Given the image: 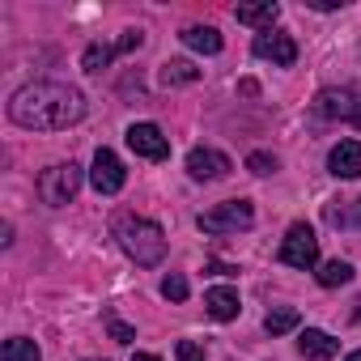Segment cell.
<instances>
[{"instance_id": "1", "label": "cell", "mask_w": 361, "mask_h": 361, "mask_svg": "<svg viewBox=\"0 0 361 361\" xmlns=\"http://www.w3.org/2000/svg\"><path fill=\"white\" fill-rule=\"evenodd\" d=\"M9 119L30 132H60L85 119V94L64 81H35L9 98Z\"/></svg>"}, {"instance_id": "2", "label": "cell", "mask_w": 361, "mask_h": 361, "mask_svg": "<svg viewBox=\"0 0 361 361\" xmlns=\"http://www.w3.org/2000/svg\"><path fill=\"white\" fill-rule=\"evenodd\" d=\"M115 238H119V247H123L140 268H153V264L166 259V234H161V226L149 221V217L119 213V217H115Z\"/></svg>"}, {"instance_id": "3", "label": "cell", "mask_w": 361, "mask_h": 361, "mask_svg": "<svg viewBox=\"0 0 361 361\" xmlns=\"http://www.w3.org/2000/svg\"><path fill=\"white\" fill-rule=\"evenodd\" d=\"M196 226L204 234H238V230H251L255 226V209H251V200H226V204L200 213Z\"/></svg>"}, {"instance_id": "4", "label": "cell", "mask_w": 361, "mask_h": 361, "mask_svg": "<svg viewBox=\"0 0 361 361\" xmlns=\"http://www.w3.org/2000/svg\"><path fill=\"white\" fill-rule=\"evenodd\" d=\"M77 188H81V166H73V161H60V166L43 170V178H39V196H43V204H51V209L68 204V200L77 196Z\"/></svg>"}, {"instance_id": "5", "label": "cell", "mask_w": 361, "mask_h": 361, "mask_svg": "<svg viewBox=\"0 0 361 361\" xmlns=\"http://www.w3.org/2000/svg\"><path fill=\"white\" fill-rule=\"evenodd\" d=\"M281 264H289V268H298V272H310L314 264H319V238H314V230L310 226H289V234H285V243H281Z\"/></svg>"}, {"instance_id": "6", "label": "cell", "mask_w": 361, "mask_h": 361, "mask_svg": "<svg viewBox=\"0 0 361 361\" xmlns=\"http://www.w3.org/2000/svg\"><path fill=\"white\" fill-rule=\"evenodd\" d=\"M90 183H94V192H98V196H115V192H123V183H128V170H123V161H119L111 149H98V153H94Z\"/></svg>"}, {"instance_id": "7", "label": "cell", "mask_w": 361, "mask_h": 361, "mask_svg": "<svg viewBox=\"0 0 361 361\" xmlns=\"http://www.w3.org/2000/svg\"><path fill=\"white\" fill-rule=\"evenodd\" d=\"M128 149L145 161H166L170 157V140L161 136L157 123H132L128 128Z\"/></svg>"}, {"instance_id": "8", "label": "cell", "mask_w": 361, "mask_h": 361, "mask_svg": "<svg viewBox=\"0 0 361 361\" xmlns=\"http://www.w3.org/2000/svg\"><path fill=\"white\" fill-rule=\"evenodd\" d=\"M234 166H230V157L226 153H217V149H192L188 153V174L192 178H200V183H213V178H226Z\"/></svg>"}, {"instance_id": "9", "label": "cell", "mask_w": 361, "mask_h": 361, "mask_svg": "<svg viewBox=\"0 0 361 361\" xmlns=\"http://www.w3.org/2000/svg\"><path fill=\"white\" fill-rule=\"evenodd\" d=\"M255 56H259V60H272V64H281V68H289V64L298 60V43H293L289 35L264 30V35H255Z\"/></svg>"}, {"instance_id": "10", "label": "cell", "mask_w": 361, "mask_h": 361, "mask_svg": "<svg viewBox=\"0 0 361 361\" xmlns=\"http://www.w3.org/2000/svg\"><path fill=\"white\" fill-rule=\"evenodd\" d=\"M327 170L336 178H361V140H340L327 153Z\"/></svg>"}, {"instance_id": "11", "label": "cell", "mask_w": 361, "mask_h": 361, "mask_svg": "<svg viewBox=\"0 0 361 361\" xmlns=\"http://www.w3.org/2000/svg\"><path fill=\"white\" fill-rule=\"evenodd\" d=\"M357 102H361V98H357L353 90H323L314 106H319V115H323V119H353Z\"/></svg>"}, {"instance_id": "12", "label": "cell", "mask_w": 361, "mask_h": 361, "mask_svg": "<svg viewBox=\"0 0 361 361\" xmlns=\"http://www.w3.org/2000/svg\"><path fill=\"white\" fill-rule=\"evenodd\" d=\"M298 353L310 357V361H331V357L340 353V340H331V336L319 331V327H306V331L298 336Z\"/></svg>"}, {"instance_id": "13", "label": "cell", "mask_w": 361, "mask_h": 361, "mask_svg": "<svg viewBox=\"0 0 361 361\" xmlns=\"http://www.w3.org/2000/svg\"><path fill=\"white\" fill-rule=\"evenodd\" d=\"M204 310L217 319V323H230V319H238V293L230 289V285H217V289H209L204 293Z\"/></svg>"}, {"instance_id": "14", "label": "cell", "mask_w": 361, "mask_h": 361, "mask_svg": "<svg viewBox=\"0 0 361 361\" xmlns=\"http://www.w3.org/2000/svg\"><path fill=\"white\" fill-rule=\"evenodd\" d=\"M157 81L170 90V85H196L200 81V68L192 64V60H166L161 64V73H157Z\"/></svg>"}, {"instance_id": "15", "label": "cell", "mask_w": 361, "mask_h": 361, "mask_svg": "<svg viewBox=\"0 0 361 361\" xmlns=\"http://www.w3.org/2000/svg\"><path fill=\"white\" fill-rule=\"evenodd\" d=\"M234 18H238L243 26H268V30H272V22L281 18V5H272V0H268V5H238Z\"/></svg>"}, {"instance_id": "16", "label": "cell", "mask_w": 361, "mask_h": 361, "mask_svg": "<svg viewBox=\"0 0 361 361\" xmlns=\"http://www.w3.org/2000/svg\"><path fill=\"white\" fill-rule=\"evenodd\" d=\"M183 43H188L192 51H204V56H217V51H221V35H217L213 26H188V30H183Z\"/></svg>"}, {"instance_id": "17", "label": "cell", "mask_w": 361, "mask_h": 361, "mask_svg": "<svg viewBox=\"0 0 361 361\" xmlns=\"http://www.w3.org/2000/svg\"><path fill=\"white\" fill-rule=\"evenodd\" d=\"M39 357H43L39 344L26 340V336H13V340H5V348H0V361H39Z\"/></svg>"}, {"instance_id": "18", "label": "cell", "mask_w": 361, "mask_h": 361, "mask_svg": "<svg viewBox=\"0 0 361 361\" xmlns=\"http://www.w3.org/2000/svg\"><path fill=\"white\" fill-rule=\"evenodd\" d=\"M115 56H119V51H115V43H90V47H85V56H81V68H85V73H102Z\"/></svg>"}, {"instance_id": "19", "label": "cell", "mask_w": 361, "mask_h": 361, "mask_svg": "<svg viewBox=\"0 0 361 361\" xmlns=\"http://www.w3.org/2000/svg\"><path fill=\"white\" fill-rule=\"evenodd\" d=\"M348 281H353V264H344V259H327L319 268V285L323 289H336V285H348Z\"/></svg>"}, {"instance_id": "20", "label": "cell", "mask_w": 361, "mask_h": 361, "mask_svg": "<svg viewBox=\"0 0 361 361\" xmlns=\"http://www.w3.org/2000/svg\"><path fill=\"white\" fill-rule=\"evenodd\" d=\"M298 327V310L293 306H281V310H268L264 314V331L268 336H285V331H293Z\"/></svg>"}, {"instance_id": "21", "label": "cell", "mask_w": 361, "mask_h": 361, "mask_svg": "<svg viewBox=\"0 0 361 361\" xmlns=\"http://www.w3.org/2000/svg\"><path fill=\"white\" fill-rule=\"evenodd\" d=\"M161 298H170V302H183V298H188V276L170 272V276L161 281Z\"/></svg>"}, {"instance_id": "22", "label": "cell", "mask_w": 361, "mask_h": 361, "mask_svg": "<svg viewBox=\"0 0 361 361\" xmlns=\"http://www.w3.org/2000/svg\"><path fill=\"white\" fill-rule=\"evenodd\" d=\"M247 170H251V174H272V170H276V157H272V153H251V157H247Z\"/></svg>"}, {"instance_id": "23", "label": "cell", "mask_w": 361, "mask_h": 361, "mask_svg": "<svg viewBox=\"0 0 361 361\" xmlns=\"http://www.w3.org/2000/svg\"><path fill=\"white\" fill-rule=\"evenodd\" d=\"M174 357H178V361H204V348L192 344V340H178V344H174Z\"/></svg>"}, {"instance_id": "24", "label": "cell", "mask_w": 361, "mask_h": 361, "mask_svg": "<svg viewBox=\"0 0 361 361\" xmlns=\"http://www.w3.org/2000/svg\"><path fill=\"white\" fill-rule=\"evenodd\" d=\"M106 327H111V340H115V344H132V340H136V331H132L128 323H119V319H111Z\"/></svg>"}, {"instance_id": "25", "label": "cell", "mask_w": 361, "mask_h": 361, "mask_svg": "<svg viewBox=\"0 0 361 361\" xmlns=\"http://www.w3.org/2000/svg\"><path fill=\"white\" fill-rule=\"evenodd\" d=\"M140 43H145V35H140V30H123V39H119V43H115V51H119V56H123V51H136V47H140Z\"/></svg>"}, {"instance_id": "26", "label": "cell", "mask_w": 361, "mask_h": 361, "mask_svg": "<svg viewBox=\"0 0 361 361\" xmlns=\"http://www.w3.org/2000/svg\"><path fill=\"white\" fill-rule=\"evenodd\" d=\"M353 226H361V200H353V217H348Z\"/></svg>"}, {"instance_id": "27", "label": "cell", "mask_w": 361, "mask_h": 361, "mask_svg": "<svg viewBox=\"0 0 361 361\" xmlns=\"http://www.w3.org/2000/svg\"><path fill=\"white\" fill-rule=\"evenodd\" d=\"M132 361H161V357H153V353H132Z\"/></svg>"}, {"instance_id": "28", "label": "cell", "mask_w": 361, "mask_h": 361, "mask_svg": "<svg viewBox=\"0 0 361 361\" xmlns=\"http://www.w3.org/2000/svg\"><path fill=\"white\" fill-rule=\"evenodd\" d=\"M353 323H361V298H357V310H353Z\"/></svg>"}, {"instance_id": "29", "label": "cell", "mask_w": 361, "mask_h": 361, "mask_svg": "<svg viewBox=\"0 0 361 361\" xmlns=\"http://www.w3.org/2000/svg\"><path fill=\"white\" fill-rule=\"evenodd\" d=\"M353 123H357V128H361V102H357V111H353Z\"/></svg>"}, {"instance_id": "30", "label": "cell", "mask_w": 361, "mask_h": 361, "mask_svg": "<svg viewBox=\"0 0 361 361\" xmlns=\"http://www.w3.org/2000/svg\"><path fill=\"white\" fill-rule=\"evenodd\" d=\"M344 361H361V348H357V353H348V357H344Z\"/></svg>"}]
</instances>
